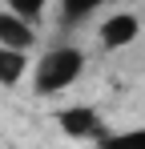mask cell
Instances as JSON below:
<instances>
[{"label": "cell", "mask_w": 145, "mask_h": 149, "mask_svg": "<svg viewBox=\"0 0 145 149\" xmlns=\"http://www.w3.org/2000/svg\"><path fill=\"white\" fill-rule=\"evenodd\" d=\"M85 52L77 45H52L32 61V93L36 97H56V93H69L72 85L85 77Z\"/></svg>", "instance_id": "6da1fadb"}, {"label": "cell", "mask_w": 145, "mask_h": 149, "mask_svg": "<svg viewBox=\"0 0 145 149\" xmlns=\"http://www.w3.org/2000/svg\"><path fill=\"white\" fill-rule=\"evenodd\" d=\"M56 129L72 141H97L105 133V117L97 113V105H65L56 109Z\"/></svg>", "instance_id": "7a4b0ae2"}, {"label": "cell", "mask_w": 145, "mask_h": 149, "mask_svg": "<svg viewBox=\"0 0 145 149\" xmlns=\"http://www.w3.org/2000/svg\"><path fill=\"white\" fill-rule=\"evenodd\" d=\"M137 36H141V16H137V12H113V16H105L101 28H97V45L105 52L129 49Z\"/></svg>", "instance_id": "3957f363"}, {"label": "cell", "mask_w": 145, "mask_h": 149, "mask_svg": "<svg viewBox=\"0 0 145 149\" xmlns=\"http://www.w3.org/2000/svg\"><path fill=\"white\" fill-rule=\"evenodd\" d=\"M0 45L16 49V52H28L36 45V24H28V20H20V16H12V12L0 8Z\"/></svg>", "instance_id": "277c9868"}, {"label": "cell", "mask_w": 145, "mask_h": 149, "mask_svg": "<svg viewBox=\"0 0 145 149\" xmlns=\"http://www.w3.org/2000/svg\"><path fill=\"white\" fill-rule=\"evenodd\" d=\"M32 69V56L28 52H16V49H4L0 45V89H16Z\"/></svg>", "instance_id": "5b68a950"}, {"label": "cell", "mask_w": 145, "mask_h": 149, "mask_svg": "<svg viewBox=\"0 0 145 149\" xmlns=\"http://www.w3.org/2000/svg\"><path fill=\"white\" fill-rule=\"evenodd\" d=\"M97 149H145V125H137V129H105L97 137Z\"/></svg>", "instance_id": "8992f818"}, {"label": "cell", "mask_w": 145, "mask_h": 149, "mask_svg": "<svg viewBox=\"0 0 145 149\" xmlns=\"http://www.w3.org/2000/svg\"><path fill=\"white\" fill-rule=\"evenodd\" d=\"M61 4V20L65 24H81V20H89L101 4H109V0H56Z\"/></svg>", "instance_id": "52a82bcc"}, {"label": "cell", "mask_w": 145, "mask_h": 149, "mask_svg": "<svg viewBox=\"0 0 145 149\" xmlns=\"http://www.w3.org/2000/svg\"><path fill=\"white\" fill-rule=\"evenodd\" d=\"M48 4H52V0H4V12H12V16H20L28 24H36L48 12Z\"/></svg>", "instance_id": "ba28073f"}]
</instances>
